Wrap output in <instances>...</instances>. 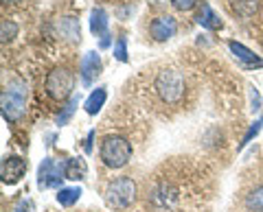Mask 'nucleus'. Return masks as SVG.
<instances>
[{
  "label": "nucleus",
  "mask_w": 263,
  "mask_h": 212,
  "mask_svg": "<svg viewBox=\"0 0 263 212\" xmlns=\"http://www.w3.org/2000/svg\"><path fill=\"white\" fill-rule=\"evenodd\" d=\"M72 88H75V77H72L70 70L55 68V70L48 72V77H46V90H48V94H51L55 101L68 99L70 92H72Z\"/></svg>",
  "instance_id": "obj_6"
},
{
  "label": "nucleus",
  "mask_w": 263,
  "mask_h": 212,
  "mask_svg": "<svg viewBox=\"0 0 263 212\" xmlns=\"http://www.w3.org/2000/svg\"><path fill=\"white\" fill-rule=\"evenodd\" d=\"M154 86H156V92H158V96L164 103L176 105V103L182 101V96H184V77L176 70L158 72Z\"/></svg>",
  "instance_id": "obj_4"
},
{
  "label": "nucleus",
  "mask_w": 263,
  "mask_h": 212,
  "mask_svg": "<svg viewBox=\"0 0 263 212\" xmlns=\"http://www.w3.org/2000/svg\"><path fill=\"white\" fill-rule=\"evenodd\" d=\"M246 206L254 212H263V186L254 188L248 197H246Z\"/></svg>",
  "instance_id": "obj_19"
},
{
  "label": "nucleus",
  "mask_w": 263,
  "mask_h": 212,
  "mask_svg": "<svg viewBox=\"0 0 263 212\" xmlns=\"http://www.w3.org/2000/svg\"><path fill=\"white\" fill-rule=\"evenodd\" d=\"M261 125H263V120H257V123H254V125L248 129V134H246V136H243V140H241V146H246V144H248V142L252 140V136H257V134H259Z\"/></svg>",
  "instance_id": "obj_24"
},
{
  "label": "nucleus",
  "mask_w": 263,
  "mask_h": 212,
  "mask_svg": "<svg viewBox=\"0 0 263 212\" xmlns=\"http://www.w3.org/2000/svg\"><path fill=\"white\" fill-rule=\"evenodd\" d=\"M171 5H174L178 11H191L197 5V0H171Z\"/></svg>",
  "instance_id": "obj_23"
},
{
  "label": "nucleus",
  "mask_w": 263,
  "mask_h": 212,
  "mask_svg": "<svg viewBox=\"0 0 263 212\" xmlns=\"http://www.w3.org/2000/svg\"><path fill=\"white\" fill-rule=\"evenodd\" d=\"M99 153H101V160L105 162V166L121 168V166H125L132 158V144L123 136H105Z\"/></svg>",
  "instance_id": "obj_3"
},
{
  "label": "nucleus",
  "mask_w": 263,
  "mask_h": 212,
  "mask_svg": "<svg viewBox=\"0 0 263 212\" xmlns=\"http://www.w3.org/2000/svg\"><path fill=\"white\" fill-rule=\"evenodd\" d=\"M99 75H101V57L99 53L90 51L81 59V81H84V86H92Z\"/></svg>",
  "instance_id": "obj_10"
},
{
  "label": "nucleus",
  "mask_w": 263,
  "mask_h": 212,
  "mask_svg": "<svg viewBox=\"0 0 263 212\" xmlns=\"http://www.w3.org/2000/svg\"><path fill=\"white\" fill-rule=\"evenodd\" d=\"M147 201L154 212H184L193 201V195H186L184 177L156 175L152 188L147 190Z\"/></svg>",
  "instance_id": "obj_1"
},
{
  "label": "nucleus",
  "mask_w": 263,
  "mask_h": 212,
  "mask_svg": "<svg viewBox=\"0 0 263 212\" xmlns=\"http://www.w3.org/2000/svg\"><path fill=\"white\" fill-rule=\"evenodd\" d=\"M3 3H7V5H9V3H18V0H3Z\"/></svg>",
  "instance_id": "obj_29"
},
{
  "label": "nucleus",
  "mask_w": 263,
  "mask_h": 212,
  "mask_svg": "<svg viewBox=\"0 0 263 212\" xmlns=\"http://www.w3.org/2000/svg\"><path fill=\"white\" fill-rule=\"evenodd\" d=\"M178 31V22L171 18V15H162V18H156L152 24H149V33L154 39H158V42H167L176 35Z\"/></svg>",
  "instance_id": "obj_9"
},
{
  "label": "nucleus",
  "mask_w": 263,
  "mask_h": 212,
  "mask_svg": "<svg viewBox=\"0 0 263 212\" xmlns=\"http://www.w3.org/2000/svg\"><path fill=\"white\" fill-rule=\"evenodd\" d=\"M90 31L99 37L108 35V13L103 9H95L90 13Z\"/></svg>",
  "instance_id": "obj_14"
},
{
  "label": "nucleus",
  "mask_w": 263,
  "mask_h": 212,
  "mask_svg": "<svg viewBox=\"0 0 263 212\" xmlns=\"http://www.w3.org/2000/svg\"><path fill=\"white\" fill-rule=\"evenodd\" d=\"M134 197H136V184L132 177H117L114 182L108 184V190H105V203L114 210L129 208Z\"/></svg>",
  "instance_id": "obj_5"
},
{
  "label": "nucleus",
  "mask_w": 263,
  "mask_h": 212,
  "mask_svg": "<svg viewBox=\"0 0 263 212\" xmlns=\"http://www.w3.org/2000/svg\"><path fill=\"white\" fill-rule=\"evenodd\" d=\"M197 24H200V27H204V29H211V31L221 29L219 15L211 9L209 3H202V9H200V13H197Z\"/></svg>",
  "instance_id": "obj_12"
},
{
  "label": "nucleus",
  "mask_w": 263,
  "mask_h": 212,
  "mask_svg": "<svg viewBox=\"0 0 263 212\" xmlns=\"http://www.w3.org/2000/svg\"><path fill=\"white\" fill-rule=\"evenodd\" d=\"M77 105H79V96L75 94V96H72V99L68 101V105L64 108V112L60 114V116H57V125H66V123H68V118L72 116V112H75Z\"/></svg>",
  "instance_id": "obj_20"
},
{
  "label": "nucleus",
  "mask_w": 263,
  "mask_h": 212,
  "mask_svg": "<svg viewBox=\"0 0 263 212\" xmlns=\"http://www.w3.org/2000/svg\"><path fill=\"white\" fill-rule=\"evenodd\" d=\"M228 3H230V7H233V11L237 15H241V18L252 15L259 7V0H228Z\"/></svg>",
  "instance_id": "obj_17"
},
{
  "label": "nucleus",
  "mask_w": 263,
  "mask_h": 212,
  "mask_svg": "<svg viewBox=\"0 0 263 212\" xmlns=\"http://www.w3.org/2000/svg\"><path fill=\"white\" fill-rule=\"evenodd\" d=\"M88 173V164L84 158H70L66 162V179H72V182H79V179H84Z\"/></svg>",
  "instance_id": "obj_13"
},
{
  "label": "nucleus",
  "mask_w": 263,
  "mask_h": 212,
  "mask_svg": "<svg viewBox=\"0 0 263 212\" xmlns=\"http://www.w3.org/2000/svg\"><path fill=\"white\" fill-rule=\"evenodd\" d=\"M108 46H110V33L101 37V48H108Z\"/></svg>",
  "instance_id": "obj_28"
},
{
  "label": "nucleus",
  "mask_w": 263,
  "mask_h": 212,
  "mask_svg": "<svg viewBox=\"0 0 263 212\" xmlns=\"http://www.w3.org/2000/svg\"><path fill=\"white\" fill-rule=\"evenodd\" d=\"M228 48H230V53H233L237 59L243 61L246 68H263V59H259V57L254 55L250 48H246L243 44H239V42H228Z\"/></svg>",
  "instance_id": "obj_11"
},
{
  "label": "nucleus",
  "mask_w": 263,
  "mask_h": 212,
  "mask_svg": "<svg viewBox=\"0 0 263 212\" xmlns=\"http://www.w3.org/2000/svg\"><path fill=\"white\" fill-rule=\"evenodd\" d=\"M62 175H66V164L55 162L53 158H44L37 171V186L40 188H55L62 184V179H66Z\"/></svg>",
  "instance_id": "obj_7"
},
{
  "label": "nucleus",
  "mask_w": 263,
  "mask_h": 212,
  "mask_svg": "<svg viewBox=\"0 0 263 212\" xmlns=\"http://www.w3.org/2000/svg\"><path fill=\"white\" fill-rule=\"evenodd\" d=\"M15 33H18V27H15L13 22H3V42H9V39L15 37Z\"/></svg>",
  "instance_id": "obj_22"
},
{
  "label": "nucleus",
  "mask_w": 263,
  "mask_h": 212,
  "mask_svg": "<svg viewBox=\"0 0 263 212\" xmlns=\"http://www.w3.org/2000/svg\"><path fill=\"white\" fill-rule=\"evenodd\" d=\"M81 197V188L79 186H70V188H62L60 193H57V201L62 203V206H72V203H77Z\"/></svg>",
  "instance_id": "obj_18"
},
{
  "label": "nucleus",
  "mask_w": 263,
  "mask_h": 212,
  "mask_svg": "<svg viewBox=\"0 0 263 212\" xmlns=\"http://www.w3.org/2000/svg\"><path fill=\"white\" fill-rule=\"evenodd\" d=\"M105 99H108V92H105V88H97L92 94L86 99V112L90 114V116H95L97 112H101V108H103V103H105Z\"/></svg>",
  "instance_id": "obj_15"
},
{
  "label": "nucleus",
  "mask_w": 263,
  "mask_h": 212,
  "mask_svg": "<svg viewBox=\"0 0 263 212\" xmlns=\"http://www.w3.org/2000/svg\"><path fill=\"white\" fill-rule=\"evenodd\" d=\"M250 99H252V110L257 112L259 105H261V96H259V92H257V88H250Z\"/></svg>",
  "instance_id": "obj_25"
},
{
  "label": "nucleus",
  "mask_w": 263,
  "mask_h": 212,
  "mask_svg": "<svg viewBox=\"0 0 263 212\" xmlns=\"http://www.w3.org/2000/svg\"><path fill=\"white\" fill-rule=\"evenodd\" d=\"M27 160L20 158V156H7L3 160V166H0V175H3V182L5 184H18L20 179L27 173Z\"/></svg>",
  "instance_id": "obj_8"
},
{
  "label": "nucleus",
  "mask_w": 263,
  "mask_h": 212,
  "mask_svg": "<svg viewBox=\"0 0 263 212\" xmlns=\"http://www.w3.org/2000/svg\"><path fill=\"white\" fill-rule=\"evenodd\" d=\"M27 99H29V90L24 81H11L3 92V116L5 120H18L24 110H27Z\"/></svg>",
  "instance_id": "obj_2"
},
{
  "label": "nucleus",
  "mask_w": 263,
  "mask_h": 212,
  "mask_svg": "<svg viewBox=\"0 0 263 212\" xmlns=\"http://www.w3.org/2000/svg\"><path fill=\"white\" fill-rule=\"evenodd\" d=\"M92 138H95V132H90V134H88V142H86V151H88V153L92 151V144H90V142H92Z\"/></svg>",
  "instance_id": "obj_27"
},
{
  "label": "nucleus",
  "mask_w": 263,
  "mask_h": 212,
  "mask_svg": "<svg viewBox=\"0 0 263 212\" xmlns=\"http://www.w3.org/2000/svg\"><path fill=\"white\" fill-rule=\"evenodd\" d=\"M31 208H33V203L29 199H22L18 206H15V212H31Z\"/></svg>",
  "instance_id": "obj_26"
},
{
  "label": "nucleus",
  "mask_w": 263,
  "mask_h": 212,
  "mask_svg": "<svg viewBox=\"0 0 263 212\" xmlns=\"http://www.w3.org/2000/svg\"><path fill=\"white\" fill-rule=\"evenodd\" d=\"M114 57L119 61H127V39L125 37H119V42L114 44Z\"/></svg>",
  "instance_id": "obj_21"
},
{
  "label": "nucleus",
  "mask_w": 263,
  "mask_h": 212,
  "mask_svg": "<svg viewBox=\"0 0 263 212\" xmlns=\"http://www.w3.org/2000/svg\"><path fill=\"white\" fill-rule=\"evenodd\" d=\"M57 29H60V33L64 37H68L70 42H77V39L81 37V29H79V22L75 18H64L60 20V24H57Z\"/></svg>",
  "instance_id": "obj_16"
}]
</instances>
